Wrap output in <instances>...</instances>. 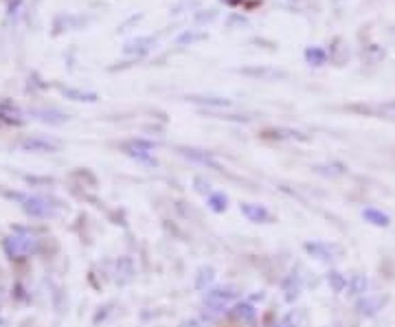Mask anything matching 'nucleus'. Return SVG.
Masks as SVG:
<instances>
[{
    "label": "nucleus",
    "instance_id": "f257e3e1",
    "mask_svg": "<svg viewBox=\"0 0 395 327\" xmlns=\"http://www.w3.org/2000/svg\"><path fill=\"white\" fill-rule=\"evenodd\" d=\"M38 246H40L38 238L27 231H16L9 238L3 240V248L11 260H25V257H29L31 253L38 250Z\"/></svg>",
    "mask_w": 395,
    "mask_h": 327
},
{
    "label": "nucleus",
    "instance_id": "f03ea898",
    "mask_svg": "<svg viewBox=\"0 0 395 327\" xmlns=\"http://www.w3.org/2000/svg\"><path fill=\"white\" fill-rule=\"evenodd\" d=\"M240 296V288L238 286H218V288H211L206 290L204 294V306L213 312H222L226 310L230 303L238 301Z\"/></svg>",
    "mask_w": 395,
    "mask_h": 327
},
{
    "label": "nucleus",
    "instance_id": "7ed1b4c3",
    "mask_svg": "<svg viewBox=\"0 0 395 327\" xmlns=\"http://www.w3.org/2000/svg\"><path fill=\"white\" fill-rule=\"evenodd\" d=\"M22 209H25V214L31 218H53L57 214V204H53L49 198H42V196H27L22 198Z\"/></svg>",
    "mask_w": 395,
    "mask_h": 327
},
{
    "label": "nucleus",
    "instance_id": "20e7f679",
    "mask_svg": "<svg viewBox=\"0 0 395 327\" xmlns=\"http://www.w3.org/2000/svg\"><path fill=\"white\" fill-rule=\"evenodd\" d=\"M123 152L136 160L148 162V165H156V158H154V143L145 141V138H134V141H128L123 145Z\"/></svg>",
    "mask_w": 395,
    "mask_h": 327
},
{
    "label": "nucleus",
    "instance_id": "39448f33",
    "mask_svg": "<svg viewBox=\"0 0 395 327\" xmlns=\"http://www.w3.org/2000/svg\"><path fill=\"white\" fill-rule=\"evenodd\" d=\"M184 158L196 162V165H202V167H208L213 172H222V162L211 154V152H204V150H196V148H180L178 150Z\"/></svg>",
    "mask_w": 395,
    "mask_h": 327
},
{
    "label": "nucleus",
    "instance_id": "423d86ee",
    "mask_svg": "<svg viewBox=\"0 0 395 327\" xmlns=\"http://www.w3.org/2000/svg\"><path fill=\"white\" fill-rule=\"evenodd\" d=\"M20 148L25 152H33V154H53L60 150V141L49 136H29L20 143Z\"/></svg>",
    "mask_w": 395,
    "mask_h": 327
},
{
    "label": "nucleus",
    "instance_id": "0eeeda50",
    "mask_svg": "<svg viewBox=\"0 0 395 327\" xmlns=\"http://www.w3.org/2000/svg\"><path fill=\"white\" fill-rule=\"evenodd\" d=\"M314 260L318 262H325V264H332L338 260V255H340V248L338 246H332V244H325V242H308L304 246Z\"/></svg>",
    "mask_w": 395,
    "mask_h": 327
},
{
    "label": "nucleus",
    "instance_id": "6e6552de",
    "mask_svg": "<svg viewBox=\"0 0 395 327\" xmlns=\"http://www.w3.org/2000/svg\"><path fill=\"white\" fill-rule=\"evenodd\" d=\"M240 211L244 214V218L248 222H255V224H270L274 218L272 214L268 211V209L264 204H255V202H242L240 204Z\"/></svg>",
    "mask_w": 395,
    "mask_h": 327
},
{
    "label": "nucleus",
    "instance_id": "1a4fd4ad",
    "mask_svg": "<svg viewBox=\"0 0 395 327\" xmlns=\"http://www.w3.org/2000/svg\"><path fill=\"white\" fill-rule=\"evenodd\" d=\"M0 121L7 126H22L25 123V112L11 101H0Z\"/></svg>",
    "mask_w": 395,
    "mask_h": 327
},
{
    "label": "nucleus",
    "instance_id": "9d476101",
    "mask_svg": "<svg viewBox=\"0 0 395 327\" xmlns=\"http://www.w3.org/2000/svg\"><path fill=\"white\" fill-rule=\"evenodd\" d=\"M384 303H386V299H382V296L365 294V296H360V301H358V312H360L362 316H376V314L384 308Z\"/></svg>",
    "mask_w": 395,
    "mask_h": 327
},
{
    "label": "nucleus",
    "instance_id": "9b49d317",
    "mask_svg": "<svg viewBox=\"0 0 395 327\" xmlns=\"http://www.w3.org/2000/svg\"><path fill=\"white\" fill-rule=\"evenodd\" d=\"M282 290H284V296H286V301H296L299 299V294H301V290H304V279H301V275L299 272H290L286 279H284V286H282Z\"/></svg>",
    "mask_w": 395,
    "mask_h": 327
},
{
    "label": "nucleus",
    "instance_id": "f8f14e48",
    "mask_svg": "<svg viewBox=\"0 0 395 327\" xmlns=\"http://www.w3.org/2000/svg\"><path fill=\"white\" fill-rule=\"evenodd\" d=\"M134 275H136V270H134V264L130 257H119L117 268H114V279H117V284L128 286L134 279Z\"/></svg>",
    "mask_w": 395,
    "mask_h": 327
},
{
    "label": "nucleus",
    "instance_id": "ddd939ff",
    "mask_svg": "<svg viewBox=\"0 0 395 327\" xmlns=\"http://www.w3.org/2000/svg\"><path fill=\"white\" fill-rule=\"evenodd\" d=\"M230 316H233L238 323L255 325V321H257V310H255L250 303H238V306L230 310Z\"/></svg>",
    "mask_w": 395,
    "mask_h": 327
},
{
    "label": "nucleus",
    "instance_id": "4468645a",
    "mask_svg": "<svg viewBox=\"0 0 395 327\" xmlns=\"http://www.w3.org/2000/svg\"><path fill=\"white\" fill-rule=\"evenodd\" d=\"M362 220L369 222L371 226H378V228H386V226H391V218H389L384 211H380V209H374V206L362 209Z\"/></svg>",
    "mask_w": 395,
    "mask_h": 327
},
{
    "label": "nucleus",
    "instance_id": "2eb2a0df",
    "mask_svg": "<svg viewBox=\"0 0 395 327\" xmlns=\"http://www.w3.org/2000/svg\"><path fill=\"white\" fill-rule=\"evenodd\" d=\"M33 114L40 121L51 123V126H60V123L68 121V114H64L62 110H55V108H40V110H33Z\"/></svg>",
    "mask_w": 395,
    "mask_h": 327
},
{
    "label": "nucleus",
    "instance_id": "dca6fc26",
    "mask_svg": "<svg viewBox=\"0 0 395 327\" xmlns=\"http://www.w3.org/2000/svg\"><path fill=\"white\" fill-rule=\"evenodd\" d=\"M367 288H369L367 275H352L350 279H347V294H352V296H365V294H367Z\"/></svg>",
    "mask_w": 395,
    "mask_h": 327
},
{
    "label": "nucleus",
    "instance_id": "f3484780",
    "mask_svg": "<svg viewBox=\"0 0 395 327\" xmlns=\"http://www.w3.org/2000/svg\"><path fill=\"white\" fill-rule=\"evenodd\" d=\"M213 282H216V268L202 266V268L198 270V275H196V288H198V290H211Z\"/></svg>",
    "mask_w": 395,
    "mask_h": 327
},
{
    "label": "nucleus",
    "instance_id": "a211bd4d",
    "mask_svg": "<svg viewBox=\"0 0 395 327\" xmlns=\"http://www.w3.org/2000/svg\"><path fill=\"white\" fill-rule=\"evenodd\" d=\"M206 204H208V209H211V211H216V214H224L226 209H228V198H226V194L213 192L211 196L206 198Z\"/></svg>",
    "mask_w": 395,
    "mask_h": 327
},
{
    "label": "nucleus",
    "instance_id": "6ab92c4d",
    "mask_svg": "<svg viewBox=\"0 0 395 327\" xmlns=\"http://www.w3.org/2000/svg\"><path fill=\"white\" fill-rule=\"evenodd\" d=\"M328 284H330V288H332L336 294H340V292L347 290V277H345L343 272H338V270H330V272H328Z\"/></svg>",
    "mask_w": 395,
    "mask_h": 327
},
{
    "label": "nucleus",
    "instance_id": "aec40b11",
    "mask_svg": "<svg viewBox=\"0 0 395 327\" xmlns=\"http://www.w3.org/2000/svg\"><path fill=\"white\" fill-rule=\"evenodd\" d=\"M306 60L312 66H323L325 62H328V51L321 49V46H310V49L306 51Z\"/></svg>",
    "mask_w": 395,
    "mask_h": 327
},
{
    "label": "nucleus",
    "instance_id": "412c9836",
    "mask_svg": "<svg viewBox=\"0 0 395 327\" xmlns=\"http://www.w3.org/2000/svg\"><path fill=\"white\" fill-rule=\"evenodd\" d=\"M62 92L73 101H97L95 92H84V90H75V88H62Z\"/></svg>",
    "mask_w": 395,
    "mask_h": 327
},
{
    "label": "nucleus",
    "instance_id": "4be33fe9",
    "mask_svg": "<svg viewBox=\"0 0 395 327\" xmlns=\"http://www.w3.org/2000/svg\"><path fill=\"white\" fill-rule=\"evenodd\" d=\"M301 323H304V312H301V310H292L282 321H279L274 327H301Z\"/></svg>",
    "mask_w": 395,
    "mask_h": 327
},
{
    "label": "nucleus",
    "instance_id": "5701e85b",
    "mask_svg": "<svg viewBox=\"0 0 395 327\" xmlns=\"http://www.w3.org/2000/svg\"><path fill=\"white\" fill-rule=\"evenodd\" d=\"M378 110H380V114L386 116V119H393V121H395V101H386V104H382Z\"/></svg>",
    "mask_w": 395,
    "mask_h": 327
},
{
    "label": "nucleus",
    "instance_id": "b1692460",
    "mask_svg": "<svg viewBox=\"0 0 395 327\" xmlns=\"http://www.w3.org/2000/svg\"><path fill=\"white\" fill-rule=\"evenodd\" d=\"M196 189L200 192V194H204V196H211L213 192H211V184H208V182H204L202 178H196Z\"/></svg>",
    "mask_w": 395,
    "mask_h": 327
},
{
    "label": "nucleus",
    "instance_id": "393cba45",
    "mask_svg": "<svg viewBox=\"0 0 395 327\" xmlns=\"http://www.w3.org/2000/svg\"><path fill=\"white\" fill-rule=\"evenodd\" d=\"M202 38H204L202 33H184V35H182V38H180L178 42H180V44H182V42H189V44H191V42H196V40H202Z\"/></svg>",
    "mask_w": 395,
    "mask_h": 327
},
{
    "label": "nucleus",
    "instance_id": "a878e982",
    "mask_svg": "<svg viewBox=\"0 0 395 327\" xmlns=\"http://www.w3.org/2000/svg\"><path fill=\"white\" fill-rule=\"evenodd\" d=\"M178 327H202V323L198 318H184Z\"/></svg>",
    "mask_w": 395,
    "mask_h": 327
},
{
    "label": "nucleus",
    "instance_id": "bb28decb",
    "mask_svg": "<svg viewBox=\"0 0 395 327\" xmlns=\"http://www.w3.org/2000/svg\"><path fill=\"white\" fill-rule=\"evenodd\" d=\"M0 327H9V321L7 318H0Z\"/></svg>",
    "mask_w": 395,
    "mask_h": 327
},
{
    "label": "nucleus",
    "instance_id": "cd10ccee",
    "mask_svg": "<svg viewBox=\"0 0 395 327\" xmlns=\"http://www.w3.org/2000/svg\"><path fill=\"white\" fill-rule=\"evenodd\" d=\"M332 327H336V325H332Z\"/></svg>",
    "mask_w": 395,
    "mask_h": 327
}]
</instances>
